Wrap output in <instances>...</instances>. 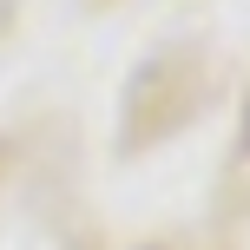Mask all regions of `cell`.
<instances>
[{"mask_svg": "<svg viewBox=\"0 0 250 250\" xmlns=\"http://www.w3.org/2000/svg\"><path fill=\"white\" fill-rule=\"evenodd\" d=\"M244 145H250V99H244Z\"/></svg>", "mask_w": 250, "mask_h": 250, "instance_id": "6da1fadb", "label": "cell"}]
</instances>
